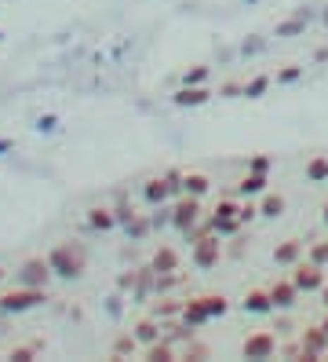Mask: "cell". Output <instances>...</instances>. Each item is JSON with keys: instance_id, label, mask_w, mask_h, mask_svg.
Here are the masks:
<instances>
[{"instance_id": "4", "label": "cell", "mask_w": 328, "mask_h": 362, "mask_svg": "<svg viewBox=\"0 0 328 362\" xmlns=\"http://www.w3.org/2000/svg\"><path fill=\"white\" fill-rule=\"evenodd\" d=\"M306 176H310L314 183H321V180H328V158H310V165H306Z\"/></svg>"}, {"instance_id": "2", "label": "cell", "mask_w": 328, "mask_h": 362, "mask_svg": "<svg viewBox=\"0 0 328 362\" xmlns=\"http://www.w3.org/2000/svg\"><path fill=\"white\" fill-rule=\"evenodd\" d=\"M274 348H277V344H274V337H270V333H259V337L245 340V355H248V358H267Z\"/></svg>"}, {"instance_id": "5", "label": "cell", "mask_w": 328, "mask_h": 362, "mask_svg": "<svg viewBox=\"0 0 328 362\" xmlns=\"http://www.w3.org/2000/svg\"><path fill=\"white\" fill-rule=\"evenodd\" d=\"M245 308H252V311H270V308H274V300H270L267 293H252L248 300H245Z\"/></svg>"}, {"instance_id": "1", "label": "cell", "mask_w": 328, "mask_h": 362, "mask_svg": "<svg viewBox=\"0 0 328 362\" xmlns=\"http://www.w3.org/2000/svg\"><path fill=\"white\" fill-rule=\"evenodd\" d=\"M292 282L299 286V293H303V289H306V293H317V289L324 286V267L314 264V260H310V264H299L296 274H292Z\"/></svg>"}, {"instance_id": "6", "label": "cell", "mask_w": 328, "mask_h": 362, "mask_svg": "<svg viewBox=\"0 0 328 362\" xmlns=\"http://www.w3.org/2000/svg\"><path fill=\"white\" fill-rule=\"evenodd\" d=\"M281 209H284V198L281 194H270L267 202H262V216H281Z\"/></svg>"}, {"instance_id": "11", "label": "cell", "mask_w": 328, "mask_h": 362, "mask_svg": "<svg viewBox=\"0 0 328 362\" xmlns=\"http://www.w3.org/2000/svg\"><path fill=\"white\" fill-rule=\"evenodd\" d=\"M324 223H328V202H324Z\"/></svg>"}, {"instance_id": "7", "label": "cell", "mask_w": 328, "mask_h": 362, "mask_svg": "<svg viewBox=\"0 0 328 362\" xmlns=\"http://www.w3.org/2000/svg\"><path fill=\"white\" fill-rule=\"evenodd\" d=\"M274 257H277L281 264H288V260H296V257H299V242H288V245H281V249L274 252Z\"/></svg>"}, {"instance_id": "8", "label": "cell", "mask_w": 328, "mask_h": 362, "mask_svg": "<svg viewBox=\"0 0 328 362\" xmlns=\"http://www.w3.org/2000/svg\"><path fill=\"white\" fill-rule=\"evenodd\" d=\"M262 187H267V180H262V176H248L245 183H241V190H245V194H248V190H262Z\"/></svg>"}, {"instance_id": "3", "label": "cell", "mask_w": 328, "mask_h": 362, "mask_svg": "<svg viewBox=\"0 0 328 362\" xmlns=\"http://www.w3.org/2000/svg\"><path fill=\"white\" fill-rule=\"evenodd\" d=\"M296 296H299V286H296V282H277V286L270 289L274 308H292V304H296Z\"/></svg>"}, {"instance_id": "10", "label": "cell", "mask_w": 328, "mask_h": 362, "mask_svg": "<svg viewBox=\"0 0 328 362\" xmlns=\"http://www.w3.org/2000/svg\"><path fill=\"white\" fill-rule=\"evenodd\" d=\"M321 293H324V308H328V286H321Z\"/></svg>"}, {"instance_id": "9", "label": "cell", "mask_w": 328, "mask_h": 362, "mask_svg": "<svg viewBox=\"0 0 328 362\" xmlns=\"http://www.w3.org/2000/svg\"><path fill=\"white\" fill-rule=\"evenodd\" d=\"M310 260H314V264H321V267H324V260H328V245H317V249H314V252H310Z\"/></svg>"}]
</instances>
